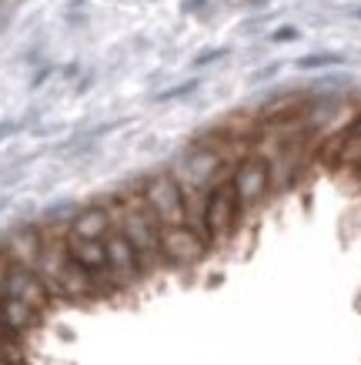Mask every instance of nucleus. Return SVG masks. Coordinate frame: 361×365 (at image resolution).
Here are the masks:
<instances>
[{"mask_svg": "<svg viewBox=\"0 0 361 365\" xmlns=\"http://www.w3.org/2000/svg\"><path fill=\"white\" fill-rule=\"evenodd\" d=\"M110 208V218H114V228H117L127 242H131L134 255H137V262H141L144 275L154 272V268H161V225L154 222L151 208L144 205L141 191H134V195H124L117 198Z\"/></svg>", "mask_w": 361, "mask_h": 365, "instance_id": "obj_1", "label": "nucleus"}, {"mask_svg": "<svg viewBox=\"0 0 361 365\" xmlns=\"http://www.w3.org/2000/svg\"><path fill=\"white\" fill-rule=\"evenodd\" d=\"M141 198L144 205L151 208L154 222L161 228H177V225H187L184 218V191H181V181L174 178V171H157L141 185Z\"/></svg>", "mask_w": 361, "mask_h": 365, "instance_id": "obj_2", "label": "nucleus"}, {"mask_svg": "<svg viewBox=\"0 0 361 365\" xmlns=\"http://www.w3.org/2000/svg\"><path fill=\"white\" fill-rule=\"evenodd\" d=\"M228 181H231V188H234V195H238L241 211H248L268 198V191H271V165L258 155H248L234 165Z\"/></svg>", "mask_w": 361, "mask_h": 365, "instance_id": "obj_3", "label": "nucleus"}, {"mask_svg": "<svg viewBox=\"0 0 361 365\" xmlns=\"http://www.w3.org/2000/svg\"><path fill=\"white\" fill-rule=\"evenodd\" d=\"M238 215H241V205H238V195L231 188L228 178H221L218 185L208 188V208H204V232H208V242H221L234 232L238 225Z\"/></svg>", "mask_w": 361, "mask_h": 365, "instance_id": "obj_4", "label": "nucleus"}, {"mask_svg": "<svg viewBox=\"0 0 361 365\" xmlns=\"http://www.w3.org/2000/svg\"><path fill=\"white\" fill-rule=\"evenodd\" d=\"M41 252H44V228H41V225H17V228L7 232L4 242H0V258L11 268L37 272Z\"/></svg>", "mask_w": 361, "mask_h": 365, "instance_id": "obj_5", "label": "nucleus"}, {"mask_svg": "<svg viewBox=\"0 0 361 365\" xmlns=\"http://www.w3.org/2000/svg\"><path fill=\"white\" fill-rule=\"evenodd\" d=\"M211 245L187 225H177V228H161V262L174 268H187L201 262L208 255Z\"/></svg>", "mask_w": 361, "mask_h": 365, "instance_id": "obj_6", "label": "nucleus"}, {"mask_svg": "<svg viewBox=\"0 0 361 365\" xmlns=\"http://www.w3.org/2000/svg\"><path fill=\"white\" fill-rule=\"evenodd\" d=\"M104 252H108V275H110V285L114 292L117 288H131L137 285L144 278V268L137 262V255H134L131 242L117 232V228H110L108 238H104Z\"/></svg>", "mask_w": 361, "mask_h": 365, "instance_id": "obj_7", "label": "nucleus"}, {"mask_svg": "<svg viewBox=\"0 0 361 365\" xmlns=\"http://www.w3.org/2000/svg\"><path fill=\"white\" fill-rule=\"evenodd\" d=\"M4 299H14L27 305V309L41 312L44 315L54 299H51V292L44 288V282L37 278V272H27V268H11L7 265V288H4Z\"/></svg>", "mask_w": 361, "mask_h": 365, "instance_id": "obj_8", "label": "nucleus"}, {"mask_svg": "<svg viewBox=\"0 0 361 365\" xmlns=\"http://www.w3.org/2000/svg\"><path fill=\"white\" fill-rule=\"evenodd\" d=\"M110 228H114V218H110L108 205H84L67 222V235L70 238H84V242H104Z\"/></svg>", "mask_w": 361, "mask_h": 365, "instance_id": "obj_9", "label": "nucleus"}, {"mask_svg": "<svg viewBox=\"0 0 361 365\" xmlns=\"http://www.w3.org/2000/svg\"><path fill=\"white\" fill-rule=\"evenodd\" d=\"M41 312L27 309V305H21V302L14 299H0V329H7L11 335H17V339H23L27 332H33L37 325H41Z\"/></svg>", "mask_w": 361, "mask_h": 365, "instance_id": "obj_10", "label": "nucleus"}, {"mask_svg": "<svg viewBox=\"0 0 361 365\" xmlns=\"http://www.w3.org/2000/svg\"><path fill=\"white\" fill-rule=\"evenodd\" d=\"M338 161L341 165H361V118L338 138Z\"/></svg>", "mask_w": 361, "mask_h": 365, "instance_id": "obj_11", "label": "nucleus"}, {"mask_svg": "<svg viewBox=\"0 0 361 365\" xmlns=\"http://www.w3.org/2000/svg\"><path fill=\"white\" fill-rule=\"evenodd\" d=\"M0 365H23V345L17 335L0 329Z\"/></svg>", "mask_w": 361, "mask_h": 365, "instance_id": "obj_12", "label": "nucleus"}, {"mask_svg": "<svg viewBox=\"0 0 361 365\" xmlns=\"http://www.w3.org/2000/svg\"><path fill=\"white\" fill-rule=\"evenodd\" d=\"M197 88H201V81L191 78V81H184V84H174V88L161 91V94H154V101H177V98H191V94H194Z\"/></svg>", "mask_w": 361, "mask_h": 365, "instance_id": "obj_13", "label": "nucleus"}, {"mask_svg": "<svg viewBox=\"0 0 361 365\" xmlns=\"http://www.w3.org/2000/svg\"><path fill=\"white\" fill-rule=\"evenodd\" d=\"M341 61H345L341 54H308L298 61V67L301 71H318V67H331V64H341Z\"/></svg>", "mask_w": 361, "mask_h": 365, "instance_id": "obj_14", "label": "nucleus"}, {"mask_svg": "<svg viewBox=\"0 0 361 365\" xmlns=\"http://www.w3.org/2000/svg\"><path fill=\"white\" fill-rule=\"evenodd\" d=\"M218 57H228V47H211V51H201V54L194 57V67H208V64H214Z\"/></svg>", "mask_w": 361, "mask_h": 365, "instance_id": "obj_15", "label": "nucleus"}, {"mask_svg": "<svg viewBox=\"0 0 361 365\" xmlns=\"http://www.w3.org/2000/svg\"><path fill=\"white\" fill-rule=\"evenodd\" d=\"M301 34H298V27H278V31L271 34L274 44H291V41H298Z\"/></svg>", "mask_w": 361, "mask_h": 365, "instance_id": "obj_16", "label": "nucleus"}, {"mask_svg": "<svg viewBox=\"0 0 361 365\" xmlns=\"http://www.w3.org/2000/svg\"><path fill=\"white\" fill-rule=\"evenodd\" d=\"M4 288H7V262L0 258V299H4Z\"/></svg>", "mask_w": 361, "mask_h": 365, "instance_id": "obj_17", "label": "nucleus"}, {"mask_svg": "<svg viewBox=\"0 0 361 365\" xmlns=\"http://www.w3.org/2000/svg\"><path fill=\"white\" fill-rule=\"evenodd\" d=\"M201 4H208V0H187V4H184V11L191 14V11H197V7H201Z\"/></svg>", "mask_w": 361, "mask_h": 365, "instance_id": "obj_18", "label": "nucleus"}, {"mask_svg": "<svg viewBox=\"0 0 361 365\" xmlns=\"http://www.w3.org/2000/svg\"><path fill=\"white\" fill-rule=\"evenodd\" d=\"M11 131H17V124H0V138H4V134H11Z\"/></svg>", "mask_w": 361, "mask_h": 365, "instance_id": "obj_19", "label": "nucleus"}]
</instances>
